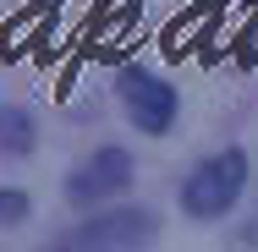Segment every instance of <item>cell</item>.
Instances as JSON below:
<instances>
[{
  "mask_svg": "<svg viewBox=\"0 0 258 252\" xmlns=\"http://www.w3.org/2000/svg\"><path fill=\"white\" fill-rule=\"evenodd\" d=\"M242 187H247V159L236 148H225V153H214V159H204V164L181 181V208H187L192 219H220V214L236 208Z\"/></svg>",
  "mask_w": 258,
  "mask_h": 252,
  "instance_id": "1",
  "label": "cell"
},
{
  "mask_svg": "<svg viewBox=\"0 0 258 252\" xmlns=\"http://www.w3.org/2000/svg\"><path fill=\"white\" fill-rule=\"evenodd\" d=\"M28 214V198L22 192H0V219H22Z\"/></svg>",
  "mask_w": 258,
  "mask_h": 252,
  "instance_id": "6",
  "label": "cell"
},
{
  "mask_svg": "<svg viewBox=\"0 0 258 252\" xmlns=\"http://www.w3.org/2000/svg\"><path fill=\"white\" fill-rule=\"evenodd\" d=\"M0 148H11V153L33 148V121L22 110H0Z\"/></svg>",
  "mask_w": 258,
  "mask_h": 252,
  "instance_id": "5",
  "label": "cell"
},
{
  "mask_svg": "<svg viewBox=\"0 0 258 252\" xmlns=\"http://www.w3.org/2000/svg\"><path fill=\"white\" fill-rule=\"evenodd\" d=\"M154 236V219L143 208H115V214H99L88 225H77L60 247H143Z\"/></svg>",
  "mask_w": 258,
  "mask_h": 252,
  "instance_id": "4",
  "label": "cell"
},
{
  "mask_svg": "<svg viewBox=\"0 0 258 252\" xmlns=\"http://www.w3.org/2000/svg\"><path fill=\"white\" fill-rule=\"evenodd\" d=\"M115 88H121V104H126V115H132L138 132H170V121H176V88L165 77L143 71V66H126L115 77Z\"/></svg>",
  "mask_w": 258,
  "mask_h": 252,
  "instance_id": "2",
  "label": "cell"
},
{
  "mask_svg": "<svg viewBox=\"0 0 258 252\" xmlns=\"http://www.w3.org/2000/svg\"><path fill=\"white\" fill-rule=\"evenodd\" d=\"M126 181H132V153L99 148L88 164H77V170L66 176V198L72 203H99V198H115Z\"/></svg>",
  "mask_w": 258,
  "mask_h": 252,
  "instance_id": "3",
  "label": "cell"
}]
</instances>
